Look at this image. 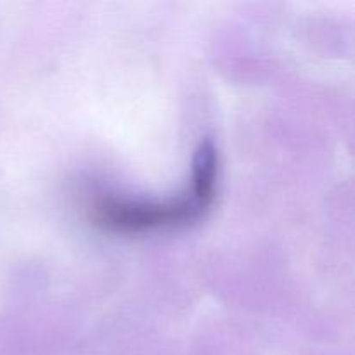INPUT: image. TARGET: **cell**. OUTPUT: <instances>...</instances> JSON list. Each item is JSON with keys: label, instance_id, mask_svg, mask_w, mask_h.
Here are the masks:
<instances>
[{"label": "cell", "instance_id": "obj_1", "mask_svg": "<svg viewBox=\"0 0 355 355\" xmlns=\"http://www.w3.org/2000/svg\"><path fill=\"white\" fill-rule=\"evenodd\" d=\"M207 205L191 194L166 203H125L118 200H101L94 205L96 224L116 232H142L166 225L184 224L196 218Z\"/></svg>", "mask_w": 355, "mask_h": 355}, {"label": "cell", "instance_id": "obj_2", "mask_svg": "<svg viewBox=\"0 0 355 355\" xmlns=\"http://www.w3.org/2000/svg\"><path fill=\"white\" fill-rule=\"evenodd\" d=\"M215 182H217V155L210 142H203L194 158L191 194L208 207L214 200Z\"/></svg>", "mask_w": 355, "mask_h": 355}]
</instances>
